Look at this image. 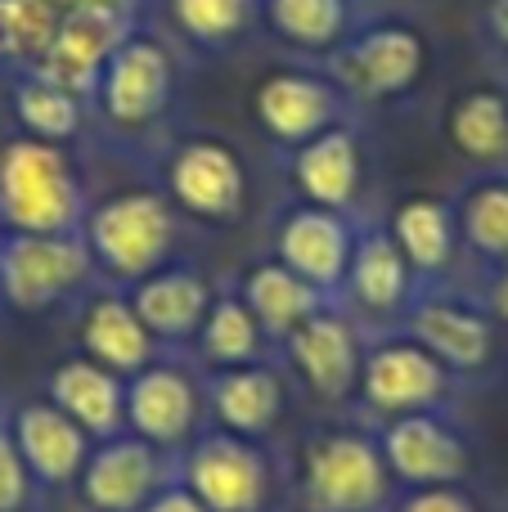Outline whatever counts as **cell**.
I'll return each instance as SVG.
<instances>
[{
	"mask_svg": "<svg viewBox=\"0 0 508 512\" xmlns=\"http://www.w3.org/2000/svg\"><path fill=\"white\" fill-rule=\"evenodd\" d=\"M396 486L369 423H324L302 436L288 463V508L293 512H392Z\"/></svg>",
	"mask_w": 508,
	"mask_h": 512,
	"instance_id": "cell-1",
	"label": "cell"
},
{
	"mask_svg": "<svg viewBox=\"0 0 508 512\" xmlns=\"http://www.w3.org/2000/svg\"><path fill=\"white\" fill-rule=\"evenodd\" d=\"M351 108H392L423 90L432 72V36L410 14H360L347 41L324 59Z\"/></svg>",
	"mask_w": 508,
	"mask_h": 512,
	"instance_id": "cell-2",
	"label": "cell"
},
{
	"mask_svg": "<svg viewBox=\"0 0 508 512\" xmlns=\"http://www.w3.org/2000/svg\"><path fill=\"white\" fill-rule=\"evenodd\" d=\"M86 207L90 194L68 144L23 131L0 144V234H77Z\"/></svg>",
	"mask_w": 508,
	"mask_h": 512,
	"instance_id": "cell-3",
	"label": "cell"
},
{
	"mask_svg": "<svg viewBox=\"0 0 508 512\" xmlns=\"http://www.w3.org/2000/svg\"><path fill=\"white\" fill-rule=\"evenodd\" d=\"M180 95V59L167 36L135 23L99 72L90 113L117 140H158Z\"/></svg>",
	"mask_w": 508,
	"mask_h": 512,
	"instance_id": "cell-4",
	"label": "cell"
},
{
	"mask_svg": "<svg viewBox=\"0 0 508 512\" xmlns=\"http://www.w3.org/2000/svg\"><path fill=\"white\" fill-rule=\"evenodd\" d=\"M81 239L99 279H108L113 288H131L167 261H176L180 212L167 203L162 189H117L86 207Z\"/></svg>",
	"mask_w": 508,
	"mask_h": 512,
	"instance_id": "cell-5",
	"label": "cell"
},
{
	"mask_svg": "<svg viewBox=\"0 0 508 512\" xmlns=\"http://www.w3.org/2000/svg\"><path fill=\"white\" fill-rule=\"evenodd\" d=\"M464 382L432 360L410 333H369L365 364H360L351 414L369 427H383L405 414H432V409H459Z\"/></svg>",
	"mask_w": 508,
	"mask_h": 512,
	"instance_id": "cell-6",
	"label": "cell"
},
{
	"mask_svg": "<svg viewBox=\"0 0 508 512\" xmlns=\"http://www.w3.org/2000/svg\"><path fill=\"white\" fill-rule=\"evenodd\" d=\"M176 477L207 504V512H270L284 508L288 472L270 441L234 436L207 423L176 454Z\"/></svg>",
	"mask_w": 508,
	"mask_h": 512,
	"instance_id": "cell-7",
	"label": "cell"
},
{
	"mask_svg": "<svg viewBox=\"0 0 508 512\" xmlns=\"http://www.w3.org/2000/svg\"><path fill=\"white\" fill-rule=\"evenodd\" d=\"M158 189L180 212V221L234 225L248 212V162L225 135L198 131L162 144Z\"/></svg>",
	"mask_w": 508,
	"mask_h": 512,
	"instance_id": "cell-8",
	"label": "cell"
},
{
	"mask_svg": "<svg viewBox=\"0 0 508 512\" xmlns=\"http://www.w3.org/2000/svg\"><path fill=\"white\" fill-rule=\"evenodd\" d=\"M401 333H410L432 360H441L459 382H473L495 369L500 360V324L482 306L477 288L468 279L432 283L419 288L401 319Z\"/></svg>",
	"mask_w": 508,
	"mask_h": 512,
	"instance_id": "cell-9",
	"label": "cell"
},
{
	"mask_svg": "<svg viewBox=\"0 0 508 512\" xmlns=\"http://www.w3.org/2000/svg\"><path fill=\"white\" fill-rule=\"evenodd\" d=\"M86 239L77 234H0V306L14 315H50L86 297L95 283Z\"/></svg>",
	"mask_w": 508,
	"mask_h": 512,
	"instance_id": "cell-10",
	"label": "cell"
},
{
	"mask_svg": "<svg viewBox=\"0 0 508 512\" xmlns=\"http://www.w3.org/2000/svg\"><path fill=\"white\" fill-rule=\"evenodd\" d=\"M365 346L369 333L338 306H320L311 319L293 328L279 342V364L288 369L293 387H302L311 400L329 409H351L356 400V382H360V364H365Z\"/></svg>",
	"mask_w": 508,
	"mask_h": 512,
	"instance_id": "cell-11",
	"label": "cell"
},
{
	"mask_svg": "<svg viewBox=\"0 0 508 512\" xmlns=\"http://www.w3.org/2000/svg\"><path fill=\"white\" fill-rule=\"evenodd\" d=\"M207 427L203 373L180 351H162L153 364L126 378V432L176 459Z\"/></svg>",
	"mask_w": 508,
	"mask_h": 512,
	"instance_id": "cell-12",
	"label": "cell"
},
{
	"mask_svg": "<svg viewBox=\"0 0 508 512\" xmlns=\"http://www.w3.org/2000/svg\"><path fill=\"white\" fill-rule=\"evenodd\" d=\"M252 117H257L261 135L275 144L279 153L302 149L306 140L333 131V126L360 117L351 99L338 90V81L324 72V63H293V68H275L252 86Z\"/></svg>",
	"mask_w": 508,
	"mask_h": 512,
	"instance_id": "cell-13",
	"label": "cell"
},
{
	"mask_svg": "<svg viewBox=\"0 0 508 512\" xmlns=\"http://www.w3.org/2000/svg\"><path fill=\"white\" fill-rule=\"evenodd\" d=\"M383 459L401 490L428 486H468L477 468V445L459 423V409H432V414H405L374 427Z\"/></svg>",
	"mask_w": 508,
	"mask_h": 512,
	"instance_id": "cell-14",
	"label": "cell"
},
{
	"mask_svg": "<svg viewBox=\"0 0 508 512\" xmlns=\"http://www.w3.org/2000/svg\"><path fill=\"white\" fill-rule=\"evenodd\" d=\"M284 162H288V185H293V194L302 198V203L369 221L365 194H369V176H374V158H369L360 117L315 135L302 149L284 153Z\"/></svg>",
	"mask_w": 508,
	"mask_h": 512,
	"instance_id": "cell-15",
	"label": "cell"
},
{
	"mask_svg": "<svg viewBox=\"0 0 508 512\" xmlns=\"http://www.w3.org/2000/svg\"><path fill=\"white\" fill-rule=\"evenodd\" d=\"M414 292H419V279H414L410 261L401 256L396 239L387 234V225L369 216V221L360 225L347 279H342V288H338V306L347 310L365 333H392V328H401Z\"/></svg>",
	"mask_w": 508,
	"mask_h": 512,
	"instance_id": "cell-16",
	"label": "cell"
},
{
	"mask_svg": "<svg viewBox=\"0 0 508 512\" xmlns=\"http://www.w3.org/2000/svg\"><path fill=\"white\" fill-rule=\"evenodd\" d=\"M360 225L365 221H356V216H342V212H329V207L293 198L288 207L275 212L270 256L284 261L293 274H302L311 288L338 297L342 279H347L351 252H356V239H360Z\"/></svg>",
	"mask_w": 508,
	"mask_h": 512,
	"instance_id": "cell-17",
	"label": "cell"
},
{
	"mask_svg": "<svg viewBox=\"0 0 508 512\" xmlns=\"http://www.w3.org/2000/svg\"><path fill=\"white\" fill-rule=\"evenodd\" d=\"M171 477H176L171 454L131 432H117L90 445V459L77 477V495L90 512H144Z\"/></svg>",
	"mask_w": 508,
	"mask_h": 512,
	"instance_id": "cell-18",
	"label": "cell"
},
{
	"mask_svg": "<svg viewBox=\"0 0 508 512\" xmlns=\"http://www.w3.org/2000/svg\"><path fill=\"white\" fill-rule=\"evenodd\" d=\"M198 373H203L207 423L234 436H252V441H270L275 436V427L288 414V396H293V378L279 364V355L257 364L198 369Z\"/></svg>",
	"mask_w": 508,
	"mask_h": 512,
	"instance_id": "cell-19",
	"label": "cell"
},
{
	"mask_svg": "<svg viewBox=\"0 0 508 512\" xmlns=\"http://www.w3.org/2000/svg\"><path fill=\"white\" fill-rule=\"evenodd\" d=\"M383 225L396 239L401 256L410 261L419 288L464 279L468 256H464V239H459L455 203L446 194H405L383 216Z\"/></svg>",
	"mask_w": 508,
	"mask_h": 512,
	"instance_id": "cell-20",
	"label": "cell"
},
{
	"mask_svg": "<svg viewBox=\"0 0 508 512\" xmlns=\"http://www.w3.org/2000/svg\"><path fill=\"white\" fill-rule=\"evenodd\" d=\"M135 315L144 319V328L153 333V342L162 351H189L207 319V306L216 297V283L198 270L194 261H167L162 270H153L149 279L126 288Z\"/></svg>",
	"mask_w": 508,
	"mask_h": 512,
	"instance_id": "cell-21",
	"label": "cell"
},
{
	"mask_svg": "<svg viewBox=\"0 0 508 512\" xmlns=\"http://www.w3.org/2000/svg\"><path fill=\"white\" fill-rule=\"evenodd\" d=\"M135 27V18L108 14V9H72L54 23L50 45L41 50V59L32 63L41 77L68 86L72 95H81L90 104L99 86V72H104L108 54L122 45V36Z\"/></svg>",
	"mask_w": 508,
	"mask_h": 512,
	"instance_id": "cell-22",
	"label": "cell"
},
{
	"mask_svg": "<svg viewBox=\"0 0 508 512\" xmlns=\"http://www.w3.org/2000/svg\"><path fill=\"white\" fill-rule=\"evenodd\" d=\"M9 432L23 454L27 472H32L36 490H68L77 486L81 468L90 459V436L63 414L54 400H23L9 409Z\"/></svg>",
	"mask_w": 508,
	"mask_h": 512,
	"instance_id": "cell-23",
	"label": "cell"
},
{
	"mask_svg": "<svg viewBox=\"0 0 508 512\" xmlns=\"http://www.w3.org/2000/svg\"><path fill=\"white\" fill-rule=\"evenodd\" d=\"M77 342H81V355H86V360L113 369L117 378H131V373H140L144 364H153L162 355V346L153 342L144 319L135 315L126 288H113V283L81 297Z\"/></svg>",
	"mask_w": 508,
	"mask_h": 512,
	"instance_id": "cell-24",
	"label": "cell"
},
{
	"mask_svg": "<svg viewBox=\"0 0 508 512\" xmlns=\"http://www.w3.org/2000/svg\"><path fill=\"white\" fill-rule=\"evenodd\" d=\"M441 131L468 171H508V81L482 77L455 90Z\"/></svg>",
	"mask_w": 508,
	"mask_h": 512,
	"instance_id": "cell-25",
	"label": "cell"
},
{
	"mask_svg": "<svg viewBox=\"0 0 508 512\" xmlns=\"http://www.w3.org/2000/svg\"><path fill=\"white\" fill-rule=\"evenodd\" d=\"M45 400H54L90 441L126 432V378L86 355H68L54 364L45 378Z\"/></svg>",
	"mask_w": 508,
	"mask_h": 512,
	"instance_id": "cell-26",
	"label": "cell"
},
{
	"mask_svg": "<svg viewBox=\"0 0 508 512\" xmlns=\"http://www.w3.org/2000/svg\"><path fill=\"white\" fill-rule=\"evenodd\" d=\"M234 292L248 301V310L257 315V324L266 328V337L275 342V351H279V342L302 324V319H311L320 306L338 301V297H329V292L311 288L302 274H293L284 261H275L270 252L243 265V274L234 279Z\"/></svg>",
	"mask_w": 508,
	"mask_h": 512,
	"instance_id": "cell-27",
	"label": "cell"
},
{
	"mask_svg": "<svg viewBox=\"0 0 508 512\" xmlns=\"http://www.w3.org/2000/svg\"><path fill=\"white\" fill-rule=\"evenodd\" d=\"M360 0H261V32L284 50L324 63L360 23Z\"/></svg>",
	"mask_w": 508,
	"mask_h": 512,
	"instance_id": "cell-28",
	"label": "cell"
},
{
	"mask_svg": "<svg viewBox=\"0 0 508 512\" xmlns=\"http://www.w3.org/2000/svg\"><path fill=\"white\" fill-rule=\"evenodd\" d=\"M450 203H455L468 265L491 270L508 261V171H468Z\"/></svg>",
	"mask_w": 508,
	"mask_h": 512,
	"instance_id": "cell-29",
	"label": "cell"
},
{
	"mask_svg": "<svg viewBox=\"0 0 508 512\" xmlns=\"http://www.w3.org/2000/svg\"><path fill=\"white\" fill-rule=\"evenodd\" d=\"M275 355V342L266 337V328L257 324V315L248 310V301L230 288H216L207 319L198 328L194 346H189V360L198 369H234V364H257Z\"/></svg>",
	"mask_w": 508,
	"mask_h": 512,
	"instance_id": "cell-30",
	"label": "cell"
},
{
	"mask_svg": "<svg viewBox=\"0 0 508 512\" xmlns=\"http://www.w3.org/2000/svg\"><path fill=\"white\" fill-rule=\"evenodd\" d=\"M162 14L180 45L212 59L234 54L261 32V0H162Z\"/></svg>",
	"mask_w": 508,
	"mask_h": 512,
	"instance_id": "cell-31",
	"label": "cell"
},
{
	"mask_svg": "<svg viewBox=\"0 0 508 512\" xmlns=\"http://www.w3.org/2000/svg\"><path fill=\"white\" fill-rule=\"evenodd\" d=\"M9 113H14L18 131L36 135L50 144H72L90 122V104L72 95L68 86L41 77L36 68H23V77L9 86Z\"/></svg>",
	"mask_w": 508,
	"mask_h": 512,
	"instance_id": "cell-32",
	"label": "cell"
},
{
	"mask_svg": "<svg viewBox=\"0 0 508 512\" xmlns=\"http://www.w3.org/2000/svg\"><path fill=\"white\" fill-rule=\"evenodd\" d=\"M32 499H36V481H32V472H27L18 445H14L9 418L0 414V512H27Z\"/></svg>",
	"mask_w": 508,
	"mask_h": 512,
	"instance_id": "cell-33",
	"label": "cell"
},
{
	"mask_svg": "<svg viewBox=\"0 0 508 512\" xmlns=\"http://www.w3.org/2000/svg\"><path fill=\"white\" fill-rule=\"evenodd\" d=\"M392 512H482L477 495L468 486H428V490H401Z\"/></svg>",
	"mask_w": 508,
	"mask_h": 512,
	"instance_id": "cell-34",
	"label": "cell"
},
{
	"mask_svg": "<svg viewBox=\"0 0 508 512\" xmlns=\"http://www.w3.org/2000/svg\"><path fill=\"white\" fill-rule=\"evenodd\" d=\"M477 32H482L486 50L508 68V0H482V9H477Z\"/></svg>",
	"mask_w": 508,
	"mask_h": 512,
	"instance_id": "cell-35",
	"label": "cell"
},
{
	"mask_svg": "<svg viewBox=\"0 0 508 512\" xmlns=\"http://www.w3.org/2000/svg\"><path fill=\"white\" fill-rule=\"evenodd\" d=\"M473 288H477V297H482V306L491 310V319L500 324V333H508V261L482 270V279H477Z\"/></svg>",
	"mask_w": 508,
	"mask_h": 512,
	"instance_id": "cell-36",
	"label": "cell"
},
{
	"mask_svg": "<svg viewBox=\"0 0 508 512\" xmlns=\"http://www.w3.org/2000/svg\"><path fill=\"white\" fill-rule=\"evenodd\" d=\"M144 512H207V504L180 477H171L167 486H162L158 495L149 499V508H144Z\"/></svg>",
	"mask_w": 508,
	"mask_h": 512,
	"instance_id": "cell-37",
	"label": "cell"
},
{
	"mask_svg": "<svg viewBox=\"0 0 508 512\" xmlns=\"http://www.w3.org/2000/svg\"><path fill=\"white\" fill-rule=\"evenodd\" d=\"M72 9H108V14H122V18H135V23H140V0H72Z\"/></svg>",
	"mask_w": 508,
	"mask_h": 512,
	"instance_id": "cell-38",
	"label": "cell"
},
{
	"mask_svg": "<svg viewBox=\"0 0 508 512\" xmlns=\"http://www.w3.org/2000/svg\"><path fill=\"white\" fill-rule=\"evenodd\" d=\"M270 512H293V508H270Z\"/></svg>",
	"mask_w": 508,
	"mask_h": 512,
	"instance_id": "cell-39",
	"label": "cell"
}]
</instances>
